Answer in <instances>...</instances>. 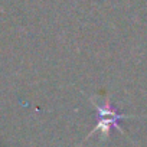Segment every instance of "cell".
Masks as SVG:
<instances>
[{"label":"cell","mask_w":147,"mask_h":147,"mask_svg":"<svg viewBox=\"0 0 147 147\" xmlns=\"http://www.w3.org/2000/svg\"><path fill=\"white\" fill-rule=\"evenodd\" d=\"M95 108H97V125L91 130V133L87 136V138H90L92 134H95L97 131H101V136L104 138H107L111 133L113 128H117L120 133L124 134L123 128L120 127V121L121 120H125V118H130V115H125V114H121L111 102L110 100L107 98L105 102L102 105L100 104H94Z\"/></svg>","instance_id":"1"}]
</instances>
